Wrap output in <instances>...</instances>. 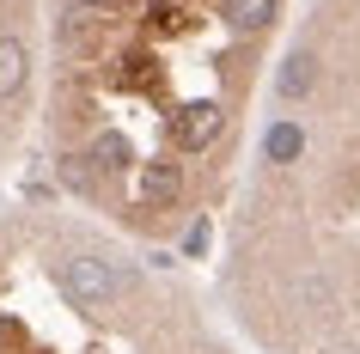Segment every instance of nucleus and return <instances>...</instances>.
Listing matches in <instances>:
<instances>
[{
	"label": "nucleus",
	"instance_id": "obj_1",
	"mask_svg": "<svg viewBox=\"0 0 360 354\" xmlns=\"http://www.w3.org/2000/svg\"><path fill=\"white\" fill-rule=\"evenodd\" d=\"M220 122H226V110H220L214 98H195V104H184V110L171 116V141L184 153H202L214 134H220Z\"/></svg>",
	"mask_w": 360,
	"mask_h": 354
},
{
	"label": "nucleus",
	"instance_id": "obj_2",
	"mask_svg": "<svg viewBox=\"0 0 360 354\" xmlns=\"http://www.w3.org/2000/svg\"><path fill=\"white\" fill-rule=\"evenodd\" d=\"M61 287H68L74 299H86V305H104V299H116V269L98 263V257H68Z\"/></svg>",
	"mask_w": 360,
	"mask_h": 354
},
{
	"label": "nucleus",
	"instance_id": "obj_3",
	"mask_svg": "<svg viewBox=\"0 0 360 354\" xmlns=\"http://www.w3.org/2000/svg\"><path fill=\"white\" fill-rule=\"evenodd\" d=\"M31 80V49L19 37H0V98H19Z\"/></svg>",
	"mask_w": 360,
	"mask_h": 354
},
{
	"label": "nucleus",
	"instance_id": "obj_4",
	"mask_svg": "<svg viewBox=\"0 0 360 354\" xmlns=\"http://www.w3.org/2000/svg\"><path fill=\"white\" fill-rule=\"evenodd\" d=\"M184 196V171L177 165H147L141 171V202L147 208H165V202H177Z\"/></svg>",
	"mask_w": 360,
	"mask_h": 354
},
{
	"label": "nucleus",
	"instance_id": "obj_5",
	"mask_svg": "<svg viewBox=\"0 0 360 354\" xmlns=\"http://www.w3.org/2000/svg\"><path fill=\"white\" fill-rule=\"evenodd\" d=\"M300 153H305V129H300V122H269V129H263V159L293 165Z\"/></svg>",
	"mask_w": 360,
	"mask_h": 354
},
{
	"label": "nucleus",
	"instance_id": "obj_6",
	"mask_svg": "<svg viewBox=\"0 0 360 354\" xmlns=\"http://www.w3.org/2000/svg\"><path fill=\"white\" fill-rule=\"evenodd\" d=\"M311 86H318V61L305 56V49H293V56L281 61V80H275V92H281V98H305Z\"/></svg>",
	"mask_w": 360,
	"mask_h": 354
},
{
	"label": "nucleus",
	"instance_id": "obj_7",
	"mask_svg": "<svg viewBox=\"0 0 360 354\" xmlns=\"http://www.w3.org/2000/svg\"><path fill=\"white\" fill-rule=\"evenodd\" d=\"M129 159H134V147H129V134H98L92 141V165L98 171H129Z\"/></svg>",
	"mask_w": 360,
	"mask_h": 354
},
{
	"label": "nucleus",
	"instance_id": "obj_8",
	"mask_svg": "<svg viewBox=\"0 0 360 354\" xmlns=\"http://www.w3.org/2000/svg\"><path fill=\"white\" fill-rule=\"evenodd\" d=\"M275 19V0H226V25L232 31H263Z\"/></svg>",
	"mask_w": 360,
	"mask_h": 354
},
{
	"label": "nucleus",
	"instance_id": "obj_9",
	"mask_svg": "<svg viewBox=\"0 0 360 354\" xmlns=\"http://www.w3.org/2000/svg\"><path fill=\"white\" fill-rule=\"evenodd\" d=\"M61 177H68V189H92V171L79 165V159H68V165H61Z\"/></svg>",
	"mask_w": 360,
	"mask_h": 354
},
{
	"label": "nucleus",
	"instance_id": "obj_10",
	"mask_svg": "<svg viewBox=\"0 0 360 354\" xmlns=\"http://www.w3.org/2000/svg\"><path fill=\"white\" fill-rule=\"evenodd\" d=\"M79 6H92V13H110L116 0H79Z\"/></svg>",
	"mask_w": 360,
	"mask_h": 354
}]
</instances>
